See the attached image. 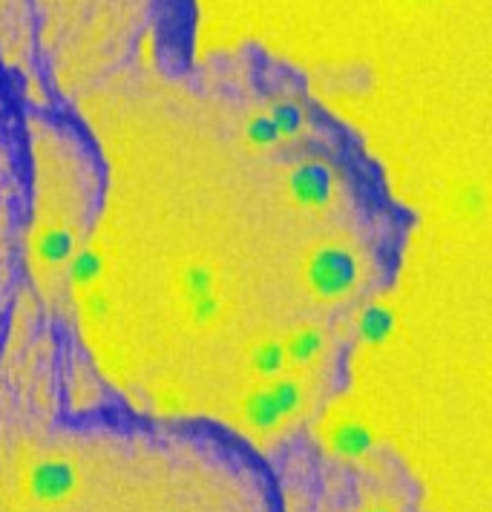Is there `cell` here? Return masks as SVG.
<instances>
[{
	"instance_id": "1",
	"label": "cell",
	"mask_w": 492,
	"mask_h": 512,
	"mask_svg": "<svg viewBox=\"0 0 492 512\" xmlns=\"http://www.w3.org/2000/svg\"><path fill=\"white\" fill-rule=\"evenodd\" d=\"M101 173L78 326L251 443L314 418L346 386L415 225L375 164L282 95L208 150Z\"/></svg>"
},
{
	"instance_id": "2",
	"label": "cell",
	"mask_w": 492,
	"mask_h": 512,
	"mask_svg": "<svg viewBox=\"0 0 492 512\" xmlns=\"http://www.w3.org/2000/svg\"><path fill=\"white\" fill-rule=\"evenodd\" d=\"M18 512H282L257 443L196 415H93L32 455Z\"/></svg>"
},
{
	"instance_id": "3",
	"label": "cell",
	"mask_w": 492,
	"mask_h": 512,
	"mask_svg": "<svg viewBox=\"0 0 492 512\" xmlns=\"http://www.w3.org/2000/svg\"><path fill=\"white\" fill-rule=\"evenodd\" d=\"M35 153L0 118V366L9 354L26 300H32Z\"/></svg>"
}]
</instances>
